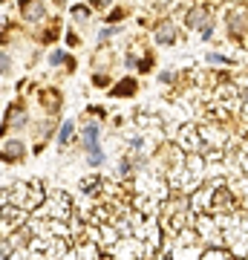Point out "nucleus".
Listing matches in <instances>:
<instances>
[{"label":"nucleus","instance_id":"4468645a","mask_svg":"<svg viewBox=\"0 0 248 260\" xmlns=\"http://www.w3.org/2000/svg\"><path fill=\"white\" fill-rule=\"evenodd\" d=\"M95 139H98V125H87L84 128V148L95 145Z\"/></svg>","mask_w":248,"mask_h":260},{"label":"nucleus","instance_id":"f8f14e48","mask_svg":"<svg viewBox=\"0 0 248 260\" xmlns=\"http://www.w3.org/2000/svg\"><path fill=\"white\" fill-rule=\"evenodd\" d=\"M12 255H15L12 237H3V234H0V258H12Z\"/></svg>","mask_w":248,"mask_h":260},{"label":"nucleus","instance_id":"aec40b11","mask_svg":"<svg viewBox=\"0 0 248 260\" xmlns=\"http://www.w3.org/2000/svg\"><path fill=\"white\" fill-rule=\"evenodd\" d=\"M95 6H98V9H101V6H107V3H110V0H93Z\"/></svg>","mask_w":248,"mask_h":260},{"label":"nucleus","instance_id":"dca6fc26","mask_svg":"<svg viewBox=\"0 0 248 260\" xmlns=\"http://www.w3.org/2000/svg\"><path fill=\"white\" fill-rule=\"evenodd\" d=\"M9 66H12L9 55H6V52H0V75H6V72H9Z\"/></svg>","mask_w":248,"mask_h":260},{"label":"nucleus","instance_id":"f3484780","mask_svg":"<svg viewBox=\"0 0 248 260\" xmlns=\"http://www.w3.org/2000/svg\"><path fill=\"white\" fill-rule=\"evenodd\" d=\"M93 81L98 84V87H107V84H110V75H101V72H98V75H95Z\"/></svg>","mask_w":248,"mask_h":260},{"label":"nucleus","instance_id":"2eb2a0df","mask_svg":"<svg viewBox=\"0 0 248 260\" xmlns=\"http://www.w3.org/2000/svg\"><path fill=\"white\" fill-rule=\"evenodd\" d=\"M69 136H72V122H63L61 130H58V145H66Z\"/></svg>","mask_w":248,"mask_h":260},{"label":"nucleus","instance_id":"6ab92c4d","mask_svg":"<svg viewBox=\"0 0 248 260\" xmlns=\"http://www.w3.org/2000/svg\"><path fill=\"white\" fill-rule=\"evenodd\" d=\"M119 171H122L124 176H130V162H127V159H122V168H119Z\"/></svg>","mask_w":248,"mask_h":260},{"label":"nucleus","instance_id":"0eeeda50","mask_svg":"<svg viewBox=\"0 0 248 260\" xmlns=\"http://www.w3.org/2000/svg\"><path fill=\"white\" fill-rule=\"evenodd\" d=\"M156 41H159L162 46H167V43H173V41H176V26H173L170 21H165V23H159V26H156Z\"/></svg>","mask_w":248,"mask_h":260},{"label":"nucleus","instance_id":"9b49d317","mask_svg":"<svg viewBox=\"0 0 248 260\" xmlns=\"http://www.w3.org/2000/svg\"><path fill=\"white\" fill-rule=\"evenodd\" d=\"M130 93H136V81L133 78H127V81H122L116 90H113V96H130Z\"/></svg>","mask_w":248,"mask_h":260},{"label":"nucleus","instance_id":"a211bd4d","mask_svg":"<svg viewBox=\"0 0 248 260\" xmlns=\"http://www.w3.org/2000/svg\"><path fill=\"white\" fill-rule=\"evenodd\" d=\"M49 61H52V64H61V61H63V52H52V55H49Z\"/></svg>","mask_w":248,"mask_h":260},{"label":"nucleus","instance_id":"423d86ee","mask_svg":"<svg viewBox=\"0 0 248 260\" xmlns=\"http://www.w3.org/2000/svg\"><path fill=\"white\" fill-rule=\"evenodd\" d=\"M187 29H202L205 23H208V9L205 6H193L190 12H187Z\"/></svg>","mask_w":248,"mask_h":260},{"label":"nucleus","instance_id":"1a4fd4ad","mask_svg":"<svg viewBox=\"0 0 248 260\" xmlns=\"http://www.w3.org/2000/svg\"><path fill=\"white\" fill-rule=\"evenodd\" d=\"M0 156L3 159H21L23 156V145L21 142H6V148L0 151Z\"/></svg>","mask_w":248,"mask_h":260},{"label":"nucleus","instance_id":"f03ea898","mask_svg":"<svg viewBox=\"0 0 248 260\" xmlns=\"http://www.w3.org/2000/svg\"><path fill=\"white\" fill-rule=\"evenodd\" d=\"M38 217H43V220H72V202H69V196L66 194H58L49 196L46 202H41L38 205Z\"/></svg>","mask_w":248,"mask_h":260},{"label":"nucleus","instance_id":"39448f33","mask_svg":"<svg viewBox=\"0 0 248 260\" xmlns=\"http://www.w3.org/2000/svg\"><path fill=\"white\" fill-rule=\"evenodd\" d=\"M228 29H231V35L234 38H243L248 29V12L246 9H234L231 15H228Z\"/></svg>","mask_w":248,"mask_h":260},{"label":"nucleus","instance_id":"ddd939ff","mask_svg":"<svg viewBox=\"0 0 248 260\" xmlns=\"http://www.w3.org/2000/svg\"><path fill=\"white\" fill-rule=\"evenodd\" d=\"M87 153H90V165H93V168L104 165V153H101V148H98V145H90V148H87Z\"/></svg>","mask_w":248,"mask_h":260},{"label":"nucleus","instance_id":"9d476101","mask_svg":"<svg viewBox=\"0 0 248 260\" xmlns=\"http://www.w3.org/2000/svg\"><path fill=\"white\" fill-rule=\"evenodd\" d=\"M9 119H12V122H9L12 128H23V125H26V113H23V107H12Z\"/></svg>","mask_w":248,"mask_h":260},{"label":"nucleus","instance_id":"7ed1b4c3","mask_svg":"<svg viewBox=\"0 0 248 260\" xmlns=\"http://www.w3.org/2000/svg\"><path fill=\"white\" fill-rule=\"evenodd\" d=\"M9 202H15V205H21V208H38L41 202H43V191H41V185L35 182V185H15L12 191H9Z\"/></svg>","mask_w":248,"mask_h":260},{"label":"nucleus","instance_id":"6e6552de","mask_svg":"<svg viewBox=\"0 0 248 260\" xmlns=\"http://www.w3.org/2000/svg\"><path fill=\"white\" fill-rule=\"evenodd\" d=\"M21 6H23V18L26 21H43V15H46V9L38 0H21Z\"/></svg>","mask_w":248,"mask_h":260},{"label":"nucleus","instance_id":"20e7f679","mask_svg":"<svg viewBox=\"0 0 248 260\" xmlns=\"http://www.w3.org/2000/svg\"><path fill=\"white\" fill-rule=\"evenodd\" d=\"M176 148H182L185 153H199L202 151V133H199V128L185 125L179 130V136H176Z\"/></svg>","mask_w":248,"mask_h":260},{"label":"nucleus","instance_id":"f257e3e1","mask_svg":"<svg viewBox=\"0 0 248 260\" xmlns=\"http://www.w3.org/2000/svg\"><path fill=\"white\" fill-rule=\"evenodd\" d=\"M222 243L234 255H248V223L246 220H240L237 214H231L228 226L222 228Z\"/></svg>","mask_w":248,"mask_h":260}]
</instances>
